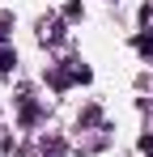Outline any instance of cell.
Masks as SVG:
<instances>
[{
    "instance_id": "1",
    "label": "cell",
    "mask_w": 153,
    "mask_h": 157,
    "mask_svg": "<svg viewBox=\"0 0 153 157\" xmlns=\"http://www.w3.org/2000/svg\"><path fill=\"white\" fill-rule=\"evenodd\" d=\"M9 64H13V51H0V72H9Z\"/></svg>"
},
{
    "instance_id": "2",
    "label": "cell",
    "mask_w": 153,
    "mask_h": 157,
    "mask_svg": "<svg viewBox=\"0 0 153 157\" xmlns=\"http://www.w3.org/2000/svg\"><path fill=\"white\" fill-rule=\"evenodd\" d=\"M140 51H153V38H140Z\"/></svg>"
}]
</instances>
